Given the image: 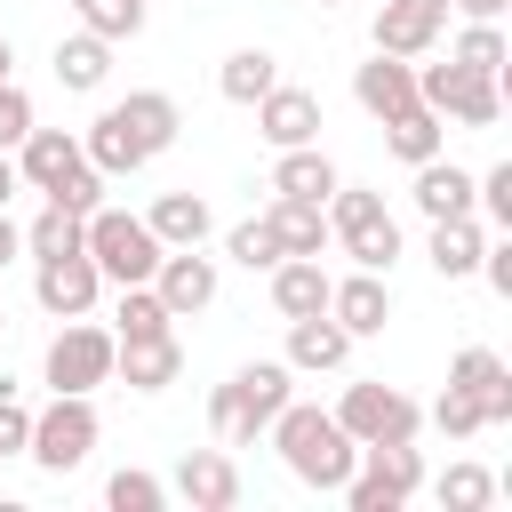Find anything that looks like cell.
Instances as JSON below:
<instances>
[{
	"label": "cell",
	"instance_id": "cell-1",
	"mask_svg": "<svg viewBox=\"0 0 512 512\" xmlns=\"http://www.w3.org/2000/svg\"><path fill=\"white\" fill-rule=\"evenodd\" d=\"M264 432H272L288 480H304V488H320V496H336V488L352 480V464H360V440H352L328 408H312V400H288Z\"/></svg>",
	"mask_w": 512,
	"mask_h": 512
},
{
	"label": "cell",
	"instance_id": "cell-2",
	"mask_svg": "<svg viewBox=\"0 0 512 512\" xmlns=\"http://www.w3.org/2000/svg\"><path fill=\"white\" fill-rule=\"evenodd\" d=\"M288 400H296V368H288V360H248V368H232V384H216L208 432H216L224 448H256L264 424H272Z\"/></svg>",
	"mask_w": 512,
	"mask_h": 512
},
{
	"label": "cell",
	"instance_id": "cell-3",
	"mask_svg": "<svg viewBox=\"0 0 512 512\" xmlns=\"http://www.w3.org/2000/svg\"><path fill=\"white\" fill-rule=\"evenodd\" d=\"M328 240H336L360 272H392V264H400V216H392L384 192H368V184H336V192H328Z\"/></svg>",
	"mask_w": 512,
	"mask_h": 512
},
{
	"label": "cell",
	"instance_id": "cell-4",
	"mask_svg": "<svg viewBox=\"0 0 512 512\" xmlns=\"http://www.w3.org/2000/svg\"><path fill=\"white\" fill-rule=\"evenodd\" d=\"M80 248H88V264L112 280V288H128V280H152V264H160V240H152V224L144 216H128V208H88V224H80Z\"/></svg>",
	"mask_w": 512,
	"mask_h": 512
},
{
	"label": "cell",
	"instance_id": "cell-5",
	"mask_svg": "<svg viewBox=\"0 0 512 512\" xmlns=\"http://www.w3.org/2000/svg\"><path fill=\"white\" fill-rule=\"evenodd\" d=\"M96 400L88 392H56L48 408H32V440H24V456L40 464V472H80L88 456H96Z\"/></svg>",
	"mask_w": 512,
	"mask_h": 512
},
{
	"label": "cell",
	"instance_id": "cell-6",
	"mask_svg": "<svg viewBox=\"0 0 512 512\" xmlns=\"http://www.w3.org/2000/svg\"><path fill=\"white\" fill-rule=\"evenodd\" d=\"M416 488H424V448L416 440H376V448H360V464H352V480L336 496L352 512H400Z\"/></svg>",
	"mask_w": 512,
	"mask_h": 512
},
{
	"label": "cell",
	"instance_id": "cell-7",
	"mask_svg": "<svg viewBox=\"0 0 512 512\" xmlns=\"http://www.w3.org/2000/svg\"><path fill=\"white\" fill-rule=\"evenodd\" d=\"M416 104H432L456 128H496L504 120V80L496 72H464L456 56L448 64H416Z\"/></svg>",
	"mask_w": 512,
	"mask_h": 512
},
{
	"label": "cell",
	"instance_id": "cell-8",
	"mask_svg": "<svg viewBox=\"0 0 512 512\" xmlns=\"http://www.w3.org/2000/svg\"><path fill=\"white\" fill-rule=\"evenodd\" d=\"M112 352H120V336L80 312V320H64V328L48 336L40 384H48V392H96V384H112Z\"/></svg>",
	"mask_w": 512,
	"mask_h": 512
},
{
	"label": "cell",
	"instance_id": "cell-9",
	"mask_svg": "<svg viewBox=\"0 0 512 512\" xmlns=\"http://www.w3.org/2000/svg\"><path fill=\"white\" fill-rule=\"evenodd\" d=\"M360 448H376V440H416L424 432V408L400 392V384H384V376H368V384H344V400L328 408Z\"/></svg>",
	"mask_w": 512,
	"mask_h": 512
},
{
	"label": "cell",
	"instance_id": "cell-10",
	"mask_svg": "<svg viewBox=\"0 0 512 512\" xmlns=\"http://www.w3.org/2000/svg\"><path fill=\"white\" fill-rule=\"evenodd\" d=\"M96 296H104V272L88 264V248H72V256H32V304H40L48 320H80V312H96Z\"/></svg>",
	"mask_w": 512,
	"mask_h": 512
},
{
	"label": "cell",
	"instance_id": "cell-11",
	"mask_svg": "<svg viewBox=\"0 0 512 512\" xmlns=\"http://www.w3.org/2000/svg\"><path fill=\"white\" fill-rule=\"evenodd\" d=\"M448 32V0H376V24H368V48L384 56H432Z\"/></svg>",
	"mask_w": 512,
	"mask_h": 512
},
{
	"label": "cell",
	"instance_id": "cell-12",
	"mask_svg": "<svg viewBox=\"0 0 512 512\" xmlns=\"http://www.w3.org/2000/svg\"><path fill=\"white\" fill-rule=\"evenodd\" d=\"M248 112H256V136H264L272 152H288V144H320V96L296 88V80H272Z\"/></svg>",
	"mask_w": 512,
	"mask_h": 512
},
{
	"label": "cell",
	"instance_id": "cell-13",
	"mask_svg": "<svg viewBox=\"0 0 512 512\" xmlns=\"http://www.w3.org/2000/svg\"><path fill=\"white\" fill-rule=\"evenodd\" d=\"M328 320L360 344V336H384V320H392V272H344V280H328Z\"/></svg>",
	"mask_w": 512,
	"mask_h": 512
},
{
	"label": "cell",
	"instance_id": "cell-14",
	"mask_svg": "<svg viewBox=\"0 0 512 512\" xmlns=\"http://www.w3.org/2000/svg\"><path fill=\"white\" fill-rule=\"evenodd\" d=\"M168 496H184L192 512H232V504H240V464H232V448H184Z\"/></svg>",
	"mask_w": 512,
	"mask_h": 512
},
{
	"label": "cell",
	"instance_id": "cell-15",
	"mask_svg": "<svg viewBox=\"0 0 512 512\" xmlns=\"http://www.w3.org/2000/svg\"><path fill=\"white\" fill-rule=\"evenodd\" d=\"M152 288H160V304H168L176 320H192V312L216 304V256H200V248H160Z\"/></svg>",
	"mask_w": 512,
	"mask_h": 512
},
{
	"label": "cell",
	"instance_id": "cell-16",
	"mask_svg": "<svg viewBox=\"0 0 512 512\" xmlns=\"http://www.w3.org/2000/svg\"><path fill=\"white\" fill-rule=\"evenodd\" d=\"M352 104H360L368 120H392V112H408V104H416V64H408V56H384V48H368V64H352Z\"/></svg>",
	"mask_w": 512,
	"mask_h": 512
},
{
	"label": "cell",
	"instance_id": "cell-17",
	"mask_svg": "<svg viewBox=\"0 0 512 512\" xmlns=\"http://www.w3.org/2000/svg\"><path fill=\"white\" fill-rule=\"evenodd\" d=\"M448 392H472L480 400V424H512V368L488 344H464L448 360Z\"/></svg>",
	"mask_w": 512,
	"mask_h": 512
},
{
	"label": "cell",
	"instance_id": "cell-18",
	"mask_svg": "<svg viewBox=\"0 0 512 512\" xmlns=\"http://www.w3.org/2000/svg\"><path fill=\"white\" fill-rule=\"evenodd\" d=\"M88 152H80V136L72 128H24V144H16V176H24V192H48V184H64L72 168H80Z\"/></svg>",
	"mask_w": 512,
	"mask_h": 512
},
{
	"label": "cell",
	"instance_id": "cell-19",
	"mask_svg": "<svg viewBox=\"0 0 512 512\" xmlns=\"http://www.w3.org/2000/svg\"><path fill=\"white\" fill-rule=\"evenodd\" d=\"M296 376H336L344 360H352V336L328 320V312H304V320H288V352H280Z\"/></svg>",
	"mask_w": 512,
	"mask_h": 512
},
{
	"label": "cell",
	"instance_id": "cell-20",
	"mask_svg": "<svg viewBox=\"0 0 512 512\" xmlns=\"http://www.w3.org/2000/svg\"><path fill=\"white\" fill-rule=\"evenodd\" d=\"M112 376H128V392H168V384L184 376L176 328H168V336H128V344L112 352Z\"/></svg>",
	"mask_w": 512,
	"mask_h": 512
},
{
	"label": "cell",
	"instance_id": "cell-21",
	"mask_svg": "<svg viewBox=\"0 0 512 512\" xmlns=\"http://www.w3.org/2000/svg\"><path fill=\"white\" fill-rule=\"evenodd\" d=\"M336 184H344V176H336V160H328L320 144H288V152H272V184H264V192H280V200H320V208H328Z\"/></svg>",
	"mask_w": 512,
	"mask_h": 512
},
{
	"label": "cell",
	"instance_id": "cell-22",
	"mask_svg": "<svg viewBox=\"0 0 512 512\" xmlns=\"http://www.w3.org/2000/svg\"><path fill=\"white\" fill-rule=\"evenodd\" d=\"M408 200L424 208V224H432V216H480V208H472V168H456L448 152L416 160V184H408Z\"/></svg>",
	"mask_w": 512,
	"mask_h": 512
},
{
	"label": "cell",
	"instance_id": "cell-23",
	"mask_svg": "<svg viewBox=\"0 0 512 512\" xmlns=\"http://www.w3.org/2000/svg\"><path fill=\"white\" fill-rule=\"evenodd\" d=\"M480 248H488V224H480V216H432L424 264H432L440 280H472V272H480Z\"/></svg>",
	"mask_w": 512,
	"mask_h": 512
},
{
	"label": "cell",
	"instance_id": "cell-24",
	"mask_svg": "<svg viewBox=\"0 0 512 512\" xmlns=\"http://www.w3.org/2000/svg\"><path fill=\"white\" fill-rule=\"evenodd\" d=\"M112 112L128 120V136H136V144H144L152 160H160V152H168V144L184 136V112H176V96H168V88H128V96H120Z\"/></svg>",
	"mask_w": 512,
	"mask_h": 512
},
{
	"label": "cell",
	"instance_id": "cell-25",
	"mask_svg": "<svg viewBox=\"0 0 512 512\" xmlns=\"http://www.w3.org/2000/svg\"><path fill=\"white\" fill-rule=\"evenodd\" d=\"M80 152H88V168H104V176H136V168H152V152L128 136V120H120L112 104L80 128Z\"/></svg>",
	"mask_w": 512,
	"mask_h": 512
},
{
	"label": "cell",
	"instance_id": "cell-26",
	"mask_svg": "<svg viewBox=\"0 0 512 512\" xmlns=\"http://www.w3.org/2000/svg\"><path fill=\"white\" fill-rule=\"evenodd\" d=\"M48 64H56V88H72V96H96V88L112 80V40H96V32L80 24L72 40H56V56H48Z\"/></svg>",
	"mask_w": 512,
	"mask_h": 512
},
{
	"label": "cell",
	"instance_id": "cell-27",
	"mask_svg": "<svg viewBox=\"0 0 512 512\" xmlns=\"http://www.w3.org/2000/svg\"><path fill=\"white\" fill-rule=\"evenodd\" d=\"M144 224H152V240H160V248H200V240L216 232V216H208V200H200V192H160V200L144 208Z\"/></svg>",
	"mask_w": 512,
	"mask_h": 512
},
{
	"label": "cell",
	"instance_id": "cell-28",
	"mask_svg": "<svg viewBox=\"0 0 512 512\" xmlns=\"http://www.w3.org/2000/svg\"><path fill=\"white\" fill-rule=\"evenodd\" d=\"M264 224H272V240H280V256H320L328 248V208L320 200H264Z\"/></svg>",
	"mask_w": 512,
	"mask_h": 512
},
{
	"label": "cell",
	"instance_id": "cell-29",
	"mask_svg": "<svg viewBox=\"0 0 512 512\" xmlns=\"http://www.w3.org/2000/svg\"><path fill=\"white\" fill-rule=\"evenodd\" d=\"M272 312H280V320L328 312V272H320V256H280V264H272Z\"/></svg>",
	"mask_w": 512,
	"mask_h": 512
},
{
	"label": "cell",
	"instance_id": "cell-30",
	"mask_svg": "<svg viewBox=\"0 0 512 512\" xmlns=\"http://www.w3.org/2000/svg\"><path fill=\"white\" fill-rule=\"evenodd\" d=\"M384 152H392L400 168H416V160L448 152V120H440L432 104H408V112H392V120H384Z\"/></svg>",
	"mask_w": 512,
	"mask_h": 512
},
{
	"label": "cell",
	"instance_id": "cell-31",
	"mask_svg": "<svg viewBox=\"0 0 512 512\" xmlns=\"http://www.w3.org/2000/svg\"><path fill=\"white\" fill-rule=\"evenodd\" d=\"M272 80H280V56H272V48H232V56L216 64V96H224V104H256Z\"/></svg>",
	"mask_w": 512,
	"mask_h": 512
},
{
	"label": "cell",
	"instance_id": "cell-32",
	"mask_svg": "<svg viewBox=\"0 0 512 512\" xmlns=\"http://www.w3.org/2000/svg\"><path fill=\"white\" fill-rule=\"evenodd\" d=\"M168 328H176V312L160 304V288L152 280H128L120 304H112V336L128 344V336H168Z\"/></svg>",
	"mask_w": 512,
	"mask_h": 512
},
{
	"label": "cell",
	"instance_id": "cell-33",
	"mask_svg": "<svg viewBox=\"0 0 512 512\" xmlns=\"http://www.w3.org/2000/svg\"><path fill=\"white\" fill-rule=\"evenodd\" d=\"M80 224L88 216H72L64 200H40V216L24 224V256H72L80 248Z\"/></svg>",
	"mask_w": 512,
	"mask_h": 512
},
{
	"label": "cell",
	"instance_id": "cell-34",
	"mask_svg": "<svg viewBox=\"0 0 512 512\" xmlns=\"http://www.w3.org/2000/svg\"><path fill=\"white\" fill-rule=\"evenodd\" d=\"M448 56H456L464 72H496V80H504V64H512V40H504V24H464V32L448 40Z\"/></svg>",
	"mask_w": 512,
	"mask_h": 512
},
{
	"label": "cell",
	"instance_id": "cell-35",
	"mask_svg": "<svg viewBox=\"0 0 512 512\" xmlns=\"http://www.w3.org/2000/svg\"><path fill=\"white\" fill-rule=\"evenodd\" d=\"M144 16H152V0H80V24L96 32V40H136L144 32Z\"/></svg>",
	"mask_w": 512,
	"mask_h": 512
},
{
	"label": "cell",
	"instance_id": "cell-36",
	"mask_svg": "<svg viewBox=\"0 0 512 512\" xmlns=\"http://www.w3.org/2000/svg\"><path fill=\"white\" fill-rule=\"evenodd\" d=\"M432 496H440L448 512H488V504H496V480H488L480 464H448V472L432 480Z\"/></svg>",
	"mask_w": 512,
	"mask_h": 512
},
{
	"label": "cell",
	"instance_id": "cell-37",
	"mask_svg": "<svg viewBox=\"0 0 512 512\" xmlns=\"http://www.w3.org/2000/svg\"><path fill=\"white\" fill-rule=\"evenodd\" d=\"M224 256H232L240 272H272V264H280V240H272V224H264V216H248V224H232V232H224Z\"/></svg>",
	"mask_w": 512,
	"mask_h": 512
},
{
	"label": "cell",
	"instance_id": "cell-38",
	"mask_svg": "<svg viewBox=\"0 0 512 512\" xmlns=\"http://www.w3.org/2000/svg\"><path fill=\"white\" fill-rule=\"evenodd\" d=\"M104 504H112V512H160V504H168V480H152V472L120 464V472L104 480Z\"/></svg>",
	"mask_w": 512,
	"mask_h": 512
},
{
	"label": "cell",
	"instance_id": "cell-39",
	"mask_svg": "<svg viewBox=\"0 0 512 512\" xmlns=\"http://www.w3.org/2000/svg\"><path fill=\"white\" fill-rule=\"evenodd\" d=\"M472 208H480L496 232H512V160H496L488 176H472Z\"/></svg>",
	"mask_w": 512,
	"mask_h": 512
},
{
	"label": "cell",
	"instance_id": "cell-40",
	"mask_svg": "<svg viewBox=\"0 0 512 512\" xmlns=\"http://www.w3.org/2000/svg\"><path fill=\"white\" fill-rule=\"evenodd\" d=\"M104 184H112V176H104V168H88V160H80V168H72V176H64V184H48V192H40V200H64V208H72V216H88V208H104Z\"/></svg>",
	"mask_w": 512,
	"mask_h": 512
},
{
	"label": "cell",
	"instance_id": "cell-41",
	"mask_svg": "<svg viewBox=\"0 0 512 512\" xmlns=\"http://www.w3.org/2000/svg\"><path fill=\"white\" fill-rule=\"evenodd\" d=\"M432 424H440L448 440H472V432H488V424H480V400H472V392H440V400H432Z\"/></svg>",
	"mask_w": 512,
	"mask_h": 512
},
{
	"label": "cell",
	"instance_id": "cell-42",
	"mask_svg": "<svg viewBox=\"0 0 512 512\" xmlns=\"http://www.w3.org/2000/svg\"><path fill=\"white\" fill-rule=\"evenodd\" d=\"M24 128H32V96H24L16 80H0V152H16Z\"/></svg>",
	"mask_w": 512,
	"mask_h": 512
},
{
	"label": "cell",
	"instance_id": "cell-43",
	"mask_svg": "<svg viewBox=\"0 0 512 512\" xmlns=\"http://www.w3.org/2000/svg\"><path fill=\"white\" fill-rule=\"evenodd\" d=\"M24 440H32V408L16 392H0V456H24Z\"/></svg>",
	"mask_w": 512,
	"mask_h": 512
},
{
	"label": "cell",
	"instance_id": "cell-44",
	"mask_svg": "<svg viewBox=\"0 0 512 512\" xmlns=\"http://www.w3.org/2000/svg\"><path fill=\"white\" fill-rule=\"evenodd\" d=\"M480 280H488V288H496V296H512V232H504V240H488V248H480Z\"/></svg>",
	"mask_w": 512,
	"mask_h": 512
},
{
	"label": "cell",
	"instance_id": "cell-45",
	"mask_svg": "<svg viewBox=\"0 0 512 512\" xmlns=\"http://www.w3.org/2000/svg\"><path fill=\"white\" fill-rule=\"evenodd\" d=\"M504 8L512 0H448V16H464V24H504Z\"/></svg>",
	"mask_w": 512,
	"mask_h": 512
},
{
	"label": "cell",
	"instance_id": "cell-46",
	"mask_svg": "<svg viewBox=\"0 0 512 512\" xmlns=\"http://www.w3.org/2000/svg\"><path fill=\"white\" fill-rule=\"evenodd\" d=\"M16 256H24V224H16V216H8V208H0V272H8V264H16Z\"/></svg>",
	"mask_w": 512,
	"mask_h": 512
},
{
	"label": "cell",
	"instance_id": "cell-47",
	"mask_svg": "<svg viewBox=\"0 0 512 512\" xmlns=\"http://www.w3.org/2000/svg\"><path fill=\"white\" fill-rule=\"evenodd\" d=\"M16 192H24V176H16V152H0V208H8Z\"/></svg>",
	"mask_w": 512,
	"mask_h": 512
},
{
	"label": "cell",
	"instance_id": "cell-48",
	"mask_svg": "<svg viewBox=\"0 0 512 512\" xmlns=\"http://www.w3.org/2000/svg\"><path fill=\"white\" fill-rule=\"evenodd\" d=\"M8 64H16V48H8V32H0V80H8Z\"/></svg>",
	"mask_w": 512,
	"mask_h": 512
},
{
	"label": "cell",
	"instance_id": "cell-49",
	"mask_svg": "<svg viewBox=\"0 0 512 512\" xmlns=\"http://www.w3.org/2000/svg\"><path fill=\"white\" fill-rule=\"evenodd\" d=\"M0 392H16V376H8V368H0Z\"/></svg>",
	"mask_w": 512,
	"mask_h": 512
},
{
	"label": "cell",
	"instance_id": "cell-50",
	"mask_svg": "<svg viewBox=\"0 0 512 512\" xmlns=\"http://www.w3.org/2000/svg\"><path fill=\"white\" fill-rule=\"evenodd\" d=\"M320 8H344V0H320Z\"/></svg>",
	"mask_w": 512,
	"mask_h": 512
},
{
	"label": "cell",
	"instance_id": "cell-51",
	"mask_svg": "<svg viewBox=\"0 0 512 512\" xmlns=\"http://www.w3.org/2000/svg\"><path fill=\"white\" fill-rule=\"evenodd\" d=\"M0 328H8V304H0Z\"/></svg>",
	"mask_w": 512,
	"mask_h": 512
},
{
	"label": "cell",
	"instance_id": "cell-52",
	"mask_svg": "<svg viewBox=\"0 0 512 512\" xmlns=\"http://www.w3.org/2000/svg\"><path fill=\"white\" fill-rule=\"evenodd\" d=\"M72 8H80V0H72Z\"/></svg>",
	"mask_w": 512,
	"mask_h": 512
}]
</instances>
